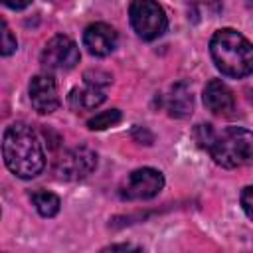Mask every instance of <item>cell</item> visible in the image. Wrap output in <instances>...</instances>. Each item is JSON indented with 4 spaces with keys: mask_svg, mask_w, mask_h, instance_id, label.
I'll return each mask as SVG.
<instances>
[{
    "mask_svg": "<svg viewBox=\"0 0 253 253\" xmlns=\"http://www.w3.org/2000/svg\"><path fill=\"white\" fill-rule=\"evenodd\" d=\"M208 150L223 168L253 164V132L241 126H227L221 132H215Z\"/></svg>",
    "mask_w": 253,
    "mask_h": 253,
    "instance_id": "cell-3",
    "label": "cell"
},
{
    "mask_svg": "<svg viewBox=\"0 0 253 253\" xmlns=\"http://www.w3.org/2000/svg\"><path fill=\"white\" fill-rule=\"evenodd\" d=\"M210 53L215 67L227 77L239 79L253 73V43L237 30H217L211 36Z\"/></svg>",
    "mask_w": 253,
    "mask_h": 253,
    "instance_id": "cell-2",
    "label": "cell"
},
{
    "mask_svg": "<svg viewBox=\"0 0 253 253\" xmlns=\"http://www.w3.org/2000/svg\"><path fill=\"white\" fill-rule=\"evenodd\" d=\"M32 204H34V208L38 210V213L43 215V217H53V215H57L59 206H61L59 198H57L55 194L47 192V190H38V192H34V194H32Z\"/></svg>",
    "mask_w": 253,
    "mask_h": 253,
    "instance_id": "cell-13",
    "label": "cell"
},
{
    "mask_svg": "<svg viewBox=\"0 0 253 253\" xmlns=\"http://www.w3.org/2000/svg\"><path fill=\"white\" fill-rule=\"evenodd\" d=\"M121 121V111L119 109H109V111H101L95 117H91L87 121V126L91 130H105L113 125H117Z\"/></svg>",
    "mask_w": 253,
    "mask_h": 253,
    "instance_id": "cell-14",
    "label": "cell"
},
{
    "mask_svg": "<svg viewBox=\"0 0 253 253\" xmlns=\"http://www.w3.org/2000/svg\"><path fill=\"white\" fill-rule=\"evenodd\" d=\"M194 136H196L198 144H200L202 148H206V150H208V146L211 144V140H213L215 132H213L211 125H198V126H196V130H194Z\"/></svg>",
    "mask_w": 253,
    "mask_h": 253,
    "instance_id": "cell-16",
    "label": "cell"
},
{
    "mask_svg": "<svg viewBox=\"0 0 253 253\" xmlns=\"http://www.w3.org/2000/svg\"><path fill=\"white\" fill-rule=\"evenodd\" d=\"M166 107H168V113L176 119H184L192 113L194 109V97H192V91L190 87L180 81L176 85H172L170 89V95L166 99Z\"/></svg>",
    "mask_w": 253,
    "mask_h": 253,
    "instance_id": "cell-12",
    "label": "cell"
},
{
    "mask_svg": "<svg viewBox=\"0 0 253 253\" xmlns=\"http://www.w3.org/2000/svg\"><path fill=\"white\" fill-rule=\"evenodd\" d=\"M105 99H107L105 87H99L93 83H85L83 89H73L69 93V105L75 111H91L99 107Z\"/></svg>",
    "mask_w": 253,
    "mask_h": 253,
    "instance_id": "cell-11",
    "label": "cell"
},
{
    "mask_svg": "<svg viewBox=\"0 0 253 253\" xmlns=\"http://www.w3.org/2000/svg\"><path fill=\"white\" fill-rule=\"evenodd\" d=\"M2 156L12 174L30 180L45 166V152L38 132L26 123H14L4 130Z\"/></svg>",
    "mask_w": 253,
    "mask_h": 253,
    "instance_id": "cell-1",
    "label": "cell"
},
{
    "mask_svg": "<svg viewBox=\"0 0 253 253\" xmlns=\"http://www.w3.org/2000/svg\"><path fill=\"white\" fill-rule=\"evenodd\" d=\"M107 249H109V251H117V249H121V251H128V249H138V247H132V245H109Z\"/></svg>",
    "mask_w": 253,
    "mask_h": 253,
    "instance_id": "cell-19",
    "label": "cell"
},
{
    "mask_svg": "<svg viewBox=\"0 0 253 253\" xmlns=\"http://www.w3.org/2000/svg\"><path fill=\"white\" fill-rule=\"evenodd\" d=\"M2 2H4V6L12 8V10H24L32 4V0H2Z\"/></svg>",
    "mask_w": 253,
    "mask_h": 253,
    "instance_id": "cell-18",
    "label": "cell"
},
{
    "mask_svg": "<svg viewBox=\"0 0 253 253\" xmlns=\"http://www.w3.org/2000/svg\"><path fill=\"white\" fill-rule=\"evenodd\" d=\"M204 105L215 115H227L229 111H233L235 99L231 89L221 79H211L204 87Z\"/></svg>",
    "mask_w": 253,
    "mask_h": 253,
    "instance_id": "cell-10",
    "label": "cell"
},
{
    "mask_svg": "<svg viewBox=\"0 0 253 253\" xmlns=\"http://www.w3.org/2000/svg\"><path fill=\"white\" fill-rule=\"evenodd\" d=\"M97 168V154L89 146H75L61 154L55 164V174L61 180H83Z\"/></svg>",
    "mask_w": 253,
    "mask_h": 253,
    "instance_id": "cell-5",
    "label": "cell"
},
{
    "mask_svg": "<svg viewBox=\"0 0 253 253\" xmlns=\"http://www.w3.org/2000/svg\"><path fill=\"white\" fill-rule=\"evenodd\" d=\"M241 208L249 219H253V186H247L241 192Z\"/></svg>",
    "mask_w": 253,
    "mask_h": 253,
    "instance_id": "cell-17",
    "label": "cell"
},
{
    "mask_svg": "<svg viewBox=\"0 0 253 253\" xmlns=\"http://www.w3.org/2000/svg\"><path fill=\"white\" fill-rule=\"evenodd\" d=\"M16 47H18V42H16V38L12 36V32H10V28H8V24L2 20V55L6 57V55H10V53H14L16 51Z\"/></svg>",
    "mask_w": 253,
    "mask_h": 253,
    "instance_id": "cell-15",
    "label": "cell"
},
{
    "mask_svg": "<svg viewBox=\"0 0 253 253\" xmlns=\"http://www.w3.org/2000/svg\"><path fill=\"white\" fill-rule=\"evenodd\" d=\"M128 16L138 38L150 42L166 32L168 18L156 0H132L128 6Z\"/></svg>",
    "mask_w": 253,
    "mask_h": 253,
    "instance_id": "cell-4",
    "label": "cell"
},
{
    "mask_svg": "<svg viewBox=\"0 0 253 253\" xmlns=\"http://www.w3.org/2000/svg\"><path fill=\"white\" fill-rule=\"evenodd\" d=\"M28 93H30V103H32L34 111H38L40 115H49V113L57 111V107H59L57 83L49 73H40V75L32 77Z\"/></svg>",
    "mask_w": 253,
    "mask_h": 253,
    "instance_id": "cell-8",
    "label": "cell"
},
{
    "mask_svg": "<svg viewBox=\"0 0 253 253\" xmlns=\"http://www.w3.org/2000/svg\"><path fill=\"white\" fill-rule=\"evenodd\" d=\"M83 43L91 55L105 57V55L113 53L117 47V32L103 22L91 24L83 32Z\"/></svg>",
    "mask_w": 253,
    "mask_h": 253,
    "instance_id": "cell-9",
    "label": "cell"
},
{
    "mask_svg": "<svg viewBox=\"0 0 253 253\" xmlns=\"http://www.w3.org/2000/svg\"><path fill=\"white\" fill-rule=\"evenodd\" d=\"M42 63L47 69H73L79 63V47L67 36H53L42 51Z\"/></svg>",
    "mask_w": 253,
    "mask_h": 253,
    "instance_id": "cell-7",
    "label": "cell"
},
{
    "mask_svg": "<svg viewBox=\"0 0 253 253\" xmlns=\"http://www.w3.org/2000/svg\"><path fill=\"white\" fill-rule=\"evenodd\" d=\"M164 188V176L154 168H138L126 176L121 186V198L125 200H148Z\"/></svg>",
    "mask_w": 253,
    "mask_h": 253,
    "instance_id": "cell-6",
    "label": "cell"
}]
</instances>
